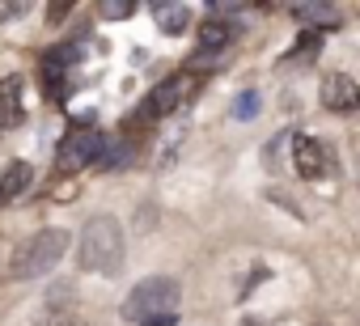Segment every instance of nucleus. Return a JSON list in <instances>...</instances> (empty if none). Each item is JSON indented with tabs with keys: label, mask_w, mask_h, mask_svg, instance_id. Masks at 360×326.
<instances>
[{
	"label": "nucleus",
	"mask_w": 360,
	"mask_h": 326,
	"mask_svg": "<svg viewBox=\"0 0 360 326\" xmlns=\"http://www.w3.org/2000/svg\"><path fill=\"white\" fill-rule=\"evenodd\" d=\"M123 259H127L123 225H119L115 216H94V221L81 229V242H77V263H81V271L119 275V271H123Z\"/></svg>",
	"instance_id": "obj_1"
},
{
	"label": "nucleus",
	"mask_w": 360,
	"mask_h": 326,
	"mask_svg": "<svg viewBox=\"0 0 360 326\" xmlns=\"http://www.w3.org/2000/svg\"><path fill=\"white\" fill-rule=\"evenodd\" d=\"M64 254H68V229H39L34 237H26V242L13 250L9 275H13V280H34V275H47V271H51Z\"/></svg>",
	"instance_id": "obj_2"
},
{
	"label": "nucleus",
	"mask_w": 360,
	"mask_h": 326,
	"mask_svg": "<svg viewBox=\"0 0 360 326\" xmlns=\"http://www.w3.org/2000/svg\"><path fill=\"white\" fill-rule=\"evenodd\" d=\"M178 296H183V288H178V280L169 275H153V280H140L127 301H123V322H148V318H161V313H178Z\"/></svg>",
	"instance_id": "obj_3"
},
{
	"label": "nucleus",
	"mask_w": 360,
	"mask_h": 326,
	"mask_svg": "<svg viewBox=\"0 0 360 326\" xmlns=\"http://www.w3.org/2000/svg\"><path fill=\"white\" fill-rule=\"evenodd\" d=\"M200 85H204V72H195V68H183V72H174L169 81H161L148 98H144V106H140V119H165V115H174L178 106H187L195 93H200Z\"/></svg>",
	"instance_id": "obj_4"
},
{
	"label": "nucleus",
	"mask_w": 360,
	"mask_h": 326,
	"mask_svg": "<svg viewBox=\"0 0 360 326\" xmlns=\"http://www.w3.org/2000/svg\"><path fill=\"white\" fill-rule=\"evenodd\" d=\"M102 144H106V131H98V127H77V131H68V136L60 140V148H56V166H60V174L98 166Z\"/></svg>",
	"instance_id": "obj_5"
},
{
	"label": "nucleus",
	"mask_w": 360,
	"mask_h": 326,
	"mask_svg": "<svg viewBox=\"0 0 360 326\" xmlns=\"http://www.w3.org/2000/svg\"><path fill=\"white\" fill-rule=\"evenodd\" d=\"M292 170L305 178V183H318L335 170V152L330 144L314 140V136H292Z\"/></svg>",
	"instance_id": "obj_6"
},
{
	"label": "nucleus",
	"mask_w": 360,
	"mask_h": 326,
	"mask_svg": "<svg viewBox=\"0 0 360 326\" xmlns=\"http://www.w3.org/2000/svg\"><path fill=\"white\" fill-rule=\"evenodd\" d=\"M318 98H322V106L335 110V115H352V110H360V85H356L347 72H326L322 85H318Z\"/></svg>",
	"instance_id": "obj_7"
},
{
	"label": "nucleus",
	"mask_w": 360,
	"mask_h": 326,
	"mask_svg": "<svg viewBox=\"0 0 360 326\" xmlns=\"http://www.w3.org/2000/svg\"><path fill=\"white\" fill-rule=\"evenodd\" d=\"M22 93H26L22 77H5V81H0V131L26 123V98Z\"/></svg>",
	"instance_id": "obj_8"
},
{
	"label": "nucleus",
	"mask_w": 360,
	"mask_h": 326,
	"mask_svg": "<svg viewBox=\"0 0 360 326\" xmlns=\"http://www.w3.org/2000/svg\"><path fill=\"white\" fill-rule=\"evenodd\" d=\"M30 183H34V166H30V161H9V166L0 170V208L22 200L30 191Z\"/></svg>",
	"instance_id": "obj_9"
},
{
	"label": "nucleus",
	"mask_w": 360,
	"mask_h": 326,
	"mask_svg": "<svg viewBox=\"0 0 360 326\" xmlns=\"http://www.w3.org/2000/svg\"><path fill=\"white\" fill-rule=\"evenodd\" d=\"M195 39H200V56H217V51H225V47L238 39V26H233V22H221V18H208V22L195 30Z\"/></svg>",
	"instance_id": "obj_10"
},
{
	"label": "nucleus",
	"mask_w": 360,
	"mask_h": 326,
	"mask_svg": "<svg viewBox=\"0 0 360 326\" xmlns=\"http://www.w3.org/2000/svg\"><path fill=\"white\" fill-rule=\"evenodd\" d=\"M136 161V144L127 136H106L102 152H98V170H127Z\"/></svg>",
	"instance_id": "obj_11"
},
{
	"label": "nucleus",
	"mask_w": 360,
	"mask_h": 326,
	"mask_svg": "<svg viewBox=\"0 0 360 326\" xmlns=\"http://www.w3.org/2000/svg\"><path fill=\"white\" fill-rule=\"evenodd\" d=\"M148 13H153L157 30L169 34V39H178V34H187V30H191V9H187V5H153Z\"/></svg>",
	"instance_id": "obj_12"
},
{
	"label": "nucleus",
	"mask_w": 360,
	"mask_h": 326,
	"mask_svg": "<svg viewBox=\"0 0 360 326\" xmlns=\"http://www.w3.org/2000/svg\"><path fill=\"white\" fill-rule=\"evenodd\" d=\"M288 13L297 22H305V30H318V34L339 26V9L335 5H288Z\"/></svg>",
	"instance_id": "obj_13"
},
{
	"label": "nucleus",
	"mask_w": 360,
	"mask_h": 326,
	"mask_svg": "<svg viewBox=\"0 0 360 326\" xmlns=\"http://www.w3.org/2000/svg\"><path fill=\"white\" fill-rule=\"evenodd\" d=\"M34 326H94V322L72 313V309H64V305H47V309L34 313Z\"/></svg>",
	"instance_id": "obj_14"
},
{
	"label": "nucleus",
	"mask_w": 360,
	"mask_h": 326,
	"mask_svg": "<svg viewBox=\"0 0 360 326\" xmlns=\"http://www.w3.org/2000/svg\"><path fill=\"white\" fill-rule=\"evenodd\" d=\"M233 115H238V119H255V115H259V93H255V89L238 93V102H233Z\"/></svg>",
	"instance_id": "obj_15"
},
{
	"label": "nucleus",
	"mask_w": 360,
	"mask_h": 326,
	"mask_svg": "<svg viewBox=\"0 0 360 326\" xmlns=\"http://www.w3.org/2000/svg\"><path fill=\"white\" fill-rule=\"evenodd\" d=\"M136 13V5L131 0H106L102 5V18H110V22H119V18H131Z\"/></svg>",
	"instance_id": "obj_16"
},
{
	"label": "nucleus",
	"mask_w": 360,
	"mask_h": 326,
	"mask_svg": "<svg viewBox=\"0 0 360 326\" xmlns=\"http://www.w3.org/2000/svg\"><path fill=\"white\" fill-rule=\"evenodd\" d=\"M30 13V5H13V0H0V22H18V18H26Z\"/></svg>",
	"instance_id": "obj_17"
},
{
	"label": "nucleus",
	"mask_w": 360,
	"mask_h": 326,
	"mask_svg": "<svg viewBox=\"0 0 360 326\" xmlns=\"http://www.w3.org/2000/svg\"><path fill=\"white\" fill-rule=\"evenodd\" d=\"M68 13H72V0H56V5L47 9V22H64Z\"/></svg>",
	"instance_id": "obj_18"
},
{
	"label": "nucleus",
	"mask_w": 360,
	"mask_h": 326,
	"mask_svg": "<svg viewBox=\"0 0 360 326\" xmlns=\"http://www.w3.org/2000/svg\"><path fill=\"white\" fill-rule=\"evenodd\" d=\"M140 326H178V313H161V318H148Z\"/></svg>",
	"instance_id": "obj_19"
},
{
	"label": "nucleus",
	"mask_w": 360,
	"mask_h": 326,
	"mask_svg": "<svg viewBox=\"0 0 360 326\" xmlns=\"http://www.w3.org/2000/svg\"><path fill=\"white\" fill-rule=\"evenodd\" d=\"M242 326H259V322H255V318H246V322H242Z\"/></svg>",
	"instance_id": "obj_20"
},
{
	"label": "nucleus",
	"mask_w": 360,
	"mask_h": 326,
	"mask_svg": "<svg viewBox=\"0 0 360 326\" xmlns=\"http://www.w3.org/2000/svg\"><path fill=\"white\" fill-rule=\"evenodd\" d=\"M356 183H360V161H356Z\"/></svg>",
	"instance_id": "obj_21"
}]
</instances>
